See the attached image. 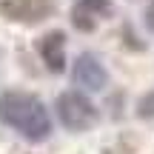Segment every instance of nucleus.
Here are the masks:
<instances>
[{"label":"nucleus","instance_id":"20e7f679","mask_svg":"<svg viewBox=\"0 0 154 154\" xmlns=\"http://www.w3.org/2000/svg\"><path fill=\"white\" fill-rule=\"evenodd\" d=\"M72 80H74L77 88H83V91H103V88L109 86V72H106L103 60H100L97 54L86 51V54H80L74 60Z\"/></svg>","mask_w":154,"mask_h":154},{"label":"nucleus","instance_id":"39448f33","mask_svg":"<svg viewBox=\"0 0 154 154\" xmlns=\"http://www.w3.org/2000/svg\"><path fill=\"white\" fill-rule=\"evenodd\" d=\"M40 57H43L49 72L60 74L66 69V34L63 32H49L40 40Z\"/></svg>","mask_w":154,"mask_h":154},{"label":"nucleus","instance_id":"6e6552de","mask_svg":"<svg viewBox=\"0 0 154 154\" xmlns=\"http://www.w3.org/2000/svg\"><path fill=\"white\" fill-rule=\"evenodd\" d=\"M137 117H143V120H154V91H149L146 97H140Z\"/></svg>","mask_w":154,"mask_h":154},{"label":"nucleus","instance_id":"0eeeda50","mask_svg":"<svg viewBox=\"0 0 154 154\" xmlns=\"http://www.w3.org/2000/svg\"><path fill=\"white\" fill-rule=\"evenodd\" d=\"M72 23H74V26H77V29H80V32H91V29H94V26H97V20H94V17H91V14H88V11H86V9H83V6H80V3H77V6H74V9H72Z\"/></svg>","mask_w":154,"mask_h":154},{"label":"nucleus","instance_id":"423d86ee","mask_svg":"<svg viewBox=\"0 0 154 154\" xmlns=\"http://www.w3.org/2000/svg\"><path fill=\"white\" fill-rule=\"evenodd\" d=\"M80 6L94 20H106V17L111 14V0H80Z\"/></svg>","mask_w":154,"mask_h":154},{"label":"nucleus","instance_id":"f03ea898","mask_svg":"<svg viewBox=\"0 0 154 154\" xmlns=\"http://www.w3.org/2000/svg\"><path fill=\"white\" fill-rule=\"evenodd\" d=\"M57 117H60V123L69 128V131H86V128H91L94 123H97V109H94V103L88 97H83L80 91H63L60 97H57Z\"/></svg>","mask_w":154,"mask_h":154},{"label":"nucleus","instance_id":"f257e3e1","mask_svg":"<svg viewBox=\"0 0 154 154\" xmlns=\"http://www.w3.org/2000/svg\"><path fill=\"white\" fill-rule=\"evenodd\" d=\"M0 123L14 128L20 137L32 140V143H43L51 134V117L46 106L34 94H26V91L0 94Z\"/></svg>","mask_w":154,"mask_h":154},{"label":"nucleus","instance_id":"1a4fd4ad","mask_svg":"<svg viewBox=\"0 0 154 154\" xmlns=\"http://www.w3.org/2000/svg\"><path fill=\"white\" fill-rule=\"evenodd\" d=\"M146 26H149L151 34H154V0L149 3V9H146Z\"/></svg>","mask_w":154,"mask_h":154},{"label":"nucleus","instance_id":"7ed1b4c3","mask_svg":"<svg viewBox=\"0 0 154 154\" xmlns=\"http://www.w3.org/2000/svg\"><path fill=\"white\" fill-rule=\"evenodd\" d=\"M0 14L11 23L37 26L54 14V3L51 0H0Z\"/></svg>","mask_w":154,"mask_h":154}]
</instances>
